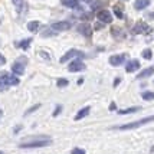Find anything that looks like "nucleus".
Here are the masks:
<instances>
[{
  "label": "nucleus",
  "mask_w": 154,
  "mask_h": 154,
  "mask_svg": "<svg viewBox=\"0 0 154 154\" xmlns=\"http://www.w3.org/2000/svg\"><path fill=\"white\" fill-rule=\"evenodd\" d=\"M52 141L48 137H35L32 140L20 143V148H40V147H46L49 146Z\"/></svg>",
  "instance_id": "1"
},
{
  "label": "nucleus",
  "mask_w": 154,
  "mask_h": 154,
  "mask_svg": "<svg viewBox=\"0 0 154 154\" xmlns=\"http://www.w3.org/2000/svg\"><path fill=\"white\" fill-rule=\"evenodd\" d=\"M154 121V115L151 117H146V118H141L138 121H133V122H128V124H124V125H118V130H133V128H138L141 125H146L148 122Z\"/></svg>",
  "instance_id": "2"
},
{
  "label": "nucleus",
  "mask_w": 154,
  "mask_h": 154,
  "mask_svg": "<svg viewBox=\"0 0 154 154\" xmlns=\"http://www.w3.org/2000/svg\"><path fill=\"white\" fill-rule=\"evenodd\" d=\"M76 56L82 59V58H85V54H84L82 51H78V49H69L66 54H65V55H63V56H62V58L59 59V62H60V63H66L69 59H72V58H76Z\"/></svg>",
  "instance_id": "3"
},
{
  "label": "nucleus",
  "mask_w": 154,
  "mask_h": 154,
  "mask_svg": "<svg viewBox=\"0 0 154 154\" xmlns=\"http://www.w3.org/2000/svg\"><path fill=\"white\" fill-rule=\"evenodd\" d=\"M0 79L3 82L5 87H13V85H19V76L17 75H9V74H3L0 76Z\"/></svg>",
  "instance_id": "4"
},
{
  "label": "nucleus",
  "mask_w": 154,
  "mask_h": 154,
  "mask_svg": "<svg viewBox=\"0 0 154 154\" xmlns=\"http://www.w3.org/2000/svg\"><path fill=\"white\" fill-rule=\"evenodd\" d=\"M85 69H87V66H85V63L81 60V58L72 60V62L68 65V71H69V72H81V71H85Z\"/></svg>",
  "instance_id": "5"
},
{
  "label": "nucleus",
  "mask_w": 154,
  "mask_h": 154,
  "mask_svg": "<svg viewBox=\"0 0 154 154\" xmlns=\"http://www.w3.org/2000/svg\"><path fill=\"white\" fill-rule=\"evenodd\" d=\"M151 32V27L148 26L146 22H137L133 27V33L140 35V33H150Z\"/></svg>",
  "instance_id": "6"
},
{
  "label": "nucleus",
  "mask_w": 154,
  "mask_h": 154,
  "mask_svg": "<svg viewBox=\"0 0 154 154\" xmlns=\"http://www.w3.org/2000/svg\"><path fill=\"white\" fill-rule=\"evenodd\" d=\"M76 30H78L82 36H85V38H91V36H92V27H91V25H89L88 22L79 23L78 27H76Z\"/></svg>",
  "instance_id": "7"
},
{
  "label": "nucleus",
  "mask_w": 154,
  "mask_h": 154,
  "mask_svg": "<svg viewBox=\"0 0 154 154\" xmlns=\"http://www.w3.org/2000/svg\"><path fill=\"white\" fill-rule=\"evenodd\" d=\"M51 27L54 29L55 32H65V30H68V29L72 27V23L68 22V20H62V22H56V23H54Z\"/></svg>",
  "instance_id": "8"
},
{
  "label": "nucleus",
  "mask_w": 154,
  "mask_h": 154,
  "mask_svg": "<svg viewBox=\"0 0 154 154\" xmlns=\"http://www.w3.org/2000/svg\"><path fill=\"white\" fill-rule=\"evenodd\" d=\"M97 17H98V20L102 22V23H111V22H112V14H111V12H109V10H105V9H101L100 12L97 13Z\"/></svg>",
  "instance_id": "9"
},
{
  "label": "nucleus",
  "mask_w": 154,
  "mask_h": 154,
  "mask_svg": "<svg viewBox=\"0 0 154 154\" xmlns=\"http://www.w3.org/2000/svg\"><path fill=\"white\" fill-rule=\"evenodd\" d=\"M127 59V55L125 54H120V55H112L111 58H109V63L112 65V66H120L122 65L124 62Z\"/></svg>",
  "instance_id": "10"
},
{
  "label": "nucleus",
  "mask_w": 154,
  "mask_h": 154,
  "mask_svg": "<svg viewBox=\"0 0 154 154\" xmlns=\"http://www.w3.org/2000/svg\"><path fill=\"white\" fill-rule=\"evenodd\" d=\"M12 72H13L14 75H23L25 74V62L22 63V59L20 60H16L13 65H12Z\"/></svg>",
  "instance_id": "11"
},
{
  "label": "nucleus",
  "mask_w": 154,
  "mask_h": 154,
  "mask_svg": "<svg viewBox=\"0 0 154 154\" xmlns=\"http://www.w3.org/2000/svg\"><path fill=\"white\" fill-rule=\"evenodd\" d=\"M137 69H140V62L137 59H131L127 62V65H125V71H127L128 74H131V72H135Z\"/></svg>",
  "instance_id": "12"
},
{
  "label": "nucleus",
  "mask_w": 154,
  "mask_h": 154,
  "mask_svg": "<svg viewBox=\"0 0 154 154\" xmlns=\"http://www.w3.org/2000/svg\"><path fill=\"white\" fill-rule=\"evenodd\" d=\"M153 74H154V66L146 68V69H143L140 74L137 75V79H144V78H148V76H151Z\"/></svg>",
  "instance_id": "13"
},
{
  "label": "nucleus",
  "mask_w": 154,
  "mask_h": 154,
  "mask_svg": "<svg viewBox=\"0 0 154 154\" xmlns=\"http://www.w3.org/2000/svg\"><path fill=\"white\" fill-rule=\"evenodd\" d=\"M150 0H135L134 2V9L135 10H144L146 7L150 6Z\"/></svg>",
  "instance_id": "14"
},
{
  "label": "nucleus",
  "mask_w": 154,
  "mask_h": 154,
  "mask_svg": "<svg viewBox=\"0 0 154 154\" xmlns=\"http://www.w3.org/2000/svg\"><path fill=\"white\" fill-rule=\"evenodd\" d=\"M39 27H40V23L38 20H33V22H29L27 23V30L32 32V33H36L39 30Z\"/></svg>",
  "instance_id": "15"
},
{
  "label": "nucleus",
  "mask_w": 154,
  "mask_h": 154,
  "mask_svg": "<svg viewBox=\"0 0 154 154\" xmlns=\"http://www.w3.org/2000/svg\"><path fill=\"white\" fill-rule=\"evenodd\" d=\"M60 3L65 7H69V9H76V6L79 5V0H60Z\"/></svg>",
  "instance_id": "16"
},
{
  "label": "nucleus",
  "mask_w": 154,
  "mask_h": 154,
  "mask_svg": "<svg viewBox=\"0 0 154 154\" xmlns=\"http://www.w3.org/2000/svg\"><path fill=\"white\" fill-rule=\"evenodd\" d=\"M89 111H91V108L89 107H85V108H82L78 114L75 115V121H78V120H82V118H85L88 114H89Z\"/></svg>",
  "instance_id": "17"
},
{
  "label": "nucleus",
  "mask_w": 154,
  "mask_h": 154,
  "mask_svg": "<svg viewBox=\"0 0 154 154\" xmlns=\"http://www.w3.org/2000/svg\"><path fill=\"white\" fill-rule=\"evenodd\" d=\"M140 109H141L140 107H131V108H127V109H120V111H118V114L120 115H127V114L137 112V111H140Z\"/></svg>",
  "instance_id": "18"
},
{
  "label": "nucleus",
  "mask_w": 154,
  "mask_h": 154,
  "mask_svg": "<svg viewBox=\"0 0 154 154\" xmlns=\"http://www.w3.org/2000/svg\"><path fill=\"white\" fill-rule=\"evenodd\" d=\"M141 98L144 101H153L154 100V92H151V91H144V92L141 94Z\"/></svg>",
  "instance_id": "19"
},
{
  "label": "nucleus",
  "mask_w": 154,
  "mask_h": 154,
  "mask_svg": "<svg viewBox=\"0 0 154 154\" xmlns=\"http://www.w3.org/2000/svg\"><path fill=\"white\" fill-rule=\"evenodd\" d=\"M30 43H32V39H30V38H27V39H23L20 43H17V46L22 48V49H27Z\"/></svg>",
  "instance_id": "20"
},
{
  "label": "nucleus",
  "mask_w": 154,
  "mask_h": 154,
  "mask_svg": "<svg viewBox=\"0 0 154 154\" xmlns=\"http://www.w3.org/2000/svg\"><path fill=\"white\" fill-rule=\"evenodd\" d=\"M114 14L118 17V19H124V13H122V10H121V7L118 6V5L114 6Z\"/></svg>",
  "instance_id": "21"
},
{
  "label": "nucleus",
  "mask_w": 154,
  "mask_h": 154,
  "mask_svg": "<svg viewBox=\"0 0 154 154\" xmlns=\"http://www.w3.org/2000/svg\"><path fill=\"white\" fill-rule=\"evenodd\" d=\"M111 32H112V36H115V38H124V33L120 27H112Z\"/></svg>",
  "instance_id": "22"
},
{
  "label": "nucleus",
  "mask_w": 154,
  "mask_h": 154,
  "mask_svg": "<svg viewBox=\"0 0 154 154\" xmlns=\"http://www.w3.org/2000/svg\"><path fill=\"white\" fill-rule=\"evenodd\" d=\"M141 56H143L144 59H151V58H153V52H151V49H144V51L141 52Z\"/></svg>",
  "instance_id": "23"
},
{
  "label": "nucleus",
  "mask_w": 154,
  "mask_h": 154,
  "mask_svg": "<svg viewBox=\"0 0 154 154\" xmlns=\"http://www.w3.org/2000/svg\"><path fill=\"white\" fill-rule=\"evenodd\" d=\"M68 84H69V81L65 79V78H59V79H58V82H56L58 88H65V87H68Z\"/></svg>",
  "instance_id": "24"
},
{
  "label": "nucleus",
  "mask_w": 154,
  "mask_h": 154,
  "mask_svg": "<svg viewBox=\"0 0 154 154\" xmlns=\"http://www.w3.org/2000/svg\"><path fill=\"white\" fill-rule=\"evenodd\" d=\"M92 17H94L92 12H89V13H82V16H81L82 20H92Z\"/></svg>",
  "instance_id": "25"
},
{
  "label": "nucleus",
  "mask_w": 154,
  "mask_h": 154,
  "mask_svg": "<svg viewBox=\"0 0 154 154\" xmlns=\"http://www.w3.org/2000/svg\"><path fill=\"white\" fill-rule=\"evenodd\" d=\"M39 107H40L39 104H36V105H33V107H30L29 109H26V112H25V115H29L30 112H33V111H36V109H38Z\"/></svg>",
  "instance_id": "26"
},
{
  "label": "nucleus",
  "mask_w": 154,
  "mask_h": 154,
  "mask_svg": "<svg viewBox=\"0 0 154 154\" xmlns=\"http://www.w3.org/2000/svg\"><path fill=\"white\" fill-rule=\"evenodd\" d=\"M71 154H85V150L84 148H72V151H71Z\"/></svg>",
  "instance_id": "27"
},
{
  "label": "nucleus",
  "mask_w": 154,
  "mask_h": 154,
  "mask_svg": "<svg viewBox=\"0 0 154 154\" xmlns=\"http://www.w3.org/2000/svg\"><path fill=\"white\" fill-rule=\"evenodd\" d=\"M60 111H62V105H58V107L55 108V111H54V117L59 115V114H60Z\"/></svg>",
  "instance_id": "28"
},
{
  "label": "nucleus",
  "mask_w": 154,
  "mask_h": 154,
  "mask_svg": "<svg viewBox=\"0 0 154 154\" xmlns=\"http://www.w3.org/2000/svg\"><path fill=\"white\" fill-rule=\"evenodd\" d=\"M104 25H105V23H102V22H98V23H97V25L94 26V29H97V30H100L101 27H104Z\"/></svg>",
  "instance_id": "29"
},
{
  "label": "nucleus",
  "mask_w": 154,
  "mask_h": 154,
  "mask_svg": "<svg viewBox=\"0 0 154 154\" xmlns=\"http://www.w3.org/2000/svg\"><path fill=\"white\" fill-rule=\"evenodd\" d=\"M5 63H6V58L0 54V66H2V65H5Z\"/></svg>",
  "instance_id": "30"
},
{
  "label": "nucleus",
  "mask_w": 154,
  "mask_h": 154,
  "mask_svg": "<svg viewBox=\"0 0 154 154\" xmlns=\"http://www.w3.org/2000/svg\"><path fill=\"white\" fill-rule=\"evenodd\" d=\"M115 109H117V105H115L114 102H112V104H109V111H115Z\"/></svg>",
  "instance_id": "31"
},
{
  "label": "nucleus",
  "mask_w": 154,
  "mask_h": 154,
  "mask_svg": "<svg viewBox=\"0 0 154 154\" xmlns=\"http://www.w3.org/2000/svg\"><path fill=\"white\" fill-rule=\"evenodd\" d=\"M146 17H147V19H150V20L154 19V13H147V14H146Z\"/></svg>",
  "instance_id": "32"
},
{
  "label": "nucleus",
  "mask_w": 154,
  "mask_h": 154,
  "mask_svg": "<svg viewBox=\"0 0 154 154\" xmlns=\"http://www.w3.org/2000/svg\"><path fill=\"white\" fill-rule=\"evenodd\" d=\"M121 82V78H115V82H114V87H117V85H120Z\"/></svg>",
  "instance_id": "33"
},
{
  "label": "nucleus",
  "mask_w": 154,
  "mask_h": 154,
  "mask_svg": "<svg viewBox=\"0 0 154 154\" xmlns=\"http://www.w3.org/2000/svg\"><path fill=\"white\" fill-rule=\"evenodd\" d=\"M20 130H22V125H19V127H16V128H14V133H19Z\"/></svg>",
  "instance_id": "34"
},
{
  "label": "nucleus",
  "mask_w": 154,
  "mask_h": 154,
  "mask_svg": "<svg viewBox=\"0 0 154 154\" xmlns=\"http://www.w3.org/2000/svg\"><path fill=\"white\" fill-rule=\"evenodd\" d=\"M12 2H13L16 6H19V5H20V0H12Z\"/></svg>",
  "instance_id": "35"
},
{
  "label": "nucleus",
  "mask_w": 154,
  "mask_h": 154,
  "mask_svg": "<svg viewBox=\"0 0 154 154\" xmlns=\"http://www.w3.org/2000/svg\"><path fill=\"white\" fill-rule=\"evenodd\" d=\"M82 2H85V3H92L94 0H82Z\"/></svg>",
  "instance_id": "36"
},
{
  "label": "nucleus",
  "mask_w": 154,
  "mask_h": 154,
  "mask_svg": "<svg viewBox=\"0 0 154 154\" xmlns=\"http://www.w3.org/2000/svg\"><path fill=\"white\" fill-rule=\"evenodd\" d=\"M3 87H5V85H3V82H2V79H0V89H2Z\"/></svg>",
  "instance_id": "37"
},
{
  "label": "nucleus",
  "mask_w": 154,
  "mask_h": 154,
  "mask_svg": "<svg viewBox=\"0 0 154 154\" xmlns=\"http://www.w3.org/2000/svg\"><path fill=\"white\" fill-rule=\"evenodd\" d=\"M2 114H3V111H2V109H0V115H2Z\"/></svg>",
  "instance_id": "38"
},
{
  "label": "nucleus",
  "mask_w": 154,
  "mask_h": 154,
  "mask_svg": "<svg viewBox=\"0 0 154 154\" xmlns=\"http://www.w3.org/2000/svg\"><path fill=\"white\" fill-rule=\"evenodd\" d=\"M0 154H5V153H3V151H0Z\"/></svg>",
  "instance_id": "39"
}]
</instances>
